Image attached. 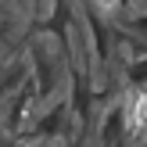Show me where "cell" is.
<instances>
[{
  "label": "cell",
  "mask_w": 147,
  "mask_h": 147,
  "mask_svg": "<svg viewBox=\"0 0 147 147\" xmlns=\"http://www.w3.org/2000/svg\"><path fill=\"white\" fill-rule=\"evenodd\" d=\"M126 86L129 90L147 86V57H129V65H126Z\"/></svg>",
  "instance_id": "cell-6"
},
{
  "label": "cell",
  "mask_w": 147,
  "mask_h": 147,
  "mask_svg": "<svg viewBox=\"0 0 147 147\" xmlns=\"http://www.w3.org/2000/svg\"><path fill=\"white\" fill-rule=\"evenodd\" d=\"M97 140L100 144H119V140H129V126H126V104H111L104 111L97 126Z\"/></svg>",
  "instance_id": "cell-4"
},
{
  "label": "cell",
  "mask_w": 147,
  "mask_h": 147,
  "mask_svg": "<svg viewBox=\"0 0 147 147\" xmlns=\"http://www.w3.org/2000/svg\"><path fill=\"white\" fill-rule=\"evenodd\" d=\"M57 47H61V43H54V36H47V32H40L29 43V76H32L36 93H40L43 104L54 100L57 83H61V72H65V61H68V54L57 50Z\"/></svg>",
  "instance_id": "cell-1"
},
{
  "label": "cell",
  "mask_w": 147,
  "mask_h": 147,
  "mask_svg": "<svg viewBox=\"0 0 147 147\" xmlns=\"http://www.w3.org/2000/svg\"><path fill=\"white\" fill-rule=\"evenodd\" d=\"M68 122H72L68 100H57V104H50L47 111L36 119V126L29 129L25 136H32V140H57V136H65V140H76V133L68 129Z\"/></svg>",
  "instance_id": "cell-2"
},
{
  "label": "cell",
  "mask_w": 147,
  "mask_h": 147,
  "mask_svg": "<svg viewBox=\"0 0 147 147\" xmlns=\"http://www.w3.org/2000/svg\"><path fill=\"white\" fill-rule=\"evenodd\" d=\"M25 79H29V61L25 57H11V61L0 68V100H7Z\"/></svg>",
  "instance_id": "cell-5"
},
{
  "label": "cell",
  "mask_w": 147,
  "mask_h": 147,
  "mask_svg": "<svg viewBox=\"0 0 147 147\" xmlns=\"http://www.w3.org/2000/svg\"><path fill=\"white\" fill-rule=\"evenodd\" d=\"M86 25H90V40H93V57H97V65H108V57H111V22H108L97 7H86Z\"/></svg>",
  "instance_id": "cell-3"
}]
</instances>
